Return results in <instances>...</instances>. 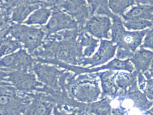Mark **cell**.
Returning a JSON list of instances; mask_svg holds the SVG:
<instances>
[{
  "label": "cell",
  "instance_id": "2",
  "mask_svg": "<svg viewBox=\"0 0 153 115\" xmlns=\"http://www.w3.org/2000/svg\"><path fill=\"white\" fill-rule=\"evenodd\" d=\"M9 32L18 41L23 43L25 47L30 53L34 52L36 48L41 46L45 34L42 29L18 24L9 27Z\"/></svg>",
  "mask_w": 153,
  "mask_h": 115
},
{
  "label": "cell",
  "instance_id": "15",
  "mask_svg": "<svg viewBox=\"0 0 153 115\" xmlns=\"http://www.w3.org/2000/svg\"><path fill=\"white\" fill-rule=\"evenodd\" d=\"M51 105L45 102L36 101L34 103L26 112L29 115H47L51 112Z\"/></svg>",
  "mask_w": 153,
  "mask_h": 115
},
{
  "label": "cell",
  "instance_id": "8",
  "mask_svg": "<svg viewBox=\"0 0 153 115\" xmlns=\"http://www.w3.org/2000/svg\"><path fill=\"white\" fill-rule=\"evenodd\" d=\"M115 74V82L118 88L116 98L118 97L120 100L123 101L125 99L126 95L130 87L137 85L138 72L135 70L129 73L118 72Z\"/></svg>",
  "mask_w": 153,
  "mask_h": 115
},
{
  "label": "cell",
  "instance_id": "18",
  "mask_svg": "<svg viewBox=\"0 0 153 115\" xmlns=\"http://www.w3.org/2000/svg\"><path fill=\"white\" fill-rule=\"evenodd\" d=\"M11 37H9L1 42V56L8 55L14 52L16 49L22 47L21 44L18 41H12Z\"/></svg>",
  "mask_w": 153,
  "mask_h": 115
},
{
  "label": "cell",
  "instance_id": "14",
  "mask_svg": "<svg viewBox=\"0 0 153 115\" xmlns=\"http://www.w3.org/2000/svg\"><path fill=\"white\" fill-rule=\"evenodd\" d=\"M135 0H109V6L113 12L123 16L128 8L135 5Z\"/></svg>",
  "mask_w": 153,
  "mask_h": 115
},
{
  "label": "cell",
  "instance_id": "13",
  "mask_svg": "<svg viewBox=\"0 0 153 115\" xmlns=\"http://www.w3.org/2000/svg\"><path fill=\"white\" fill-rule=\"evenodd\" d=\"M137 78L140 90L146 95L149 100H153V78L146 80L141 72H138Z\"/></svg>",
  "mask_w": 153,
  "mask_h": 115
},
{
  "label": "cell",
  "instance_id": "19",
  "mask_svg": "<svg viewBox=\"0 0 153 115\" xmlns=\"http://www.w3.org/2000/svg\"><path fill=\"white\" fill-rule=\"evenodd\" d=\"M140 47L153 49V27L150 30L148 31L143 40V43Z\"/></svg>",
  "mask_w": 153,
  "mask_h": 115
},
{
  "label": "cell",
  "instance_id": "1",
  "mask_svg": "<svg viewBox=\"0 0 153 115\" xmlns=\"http://www.w3.org/2000/svg\"><path fill=\"white\" fill-rule=\"evenodd\" d=\"M112 26V41L118 46V48L134 52L141 46L143 37L149 29L141 31H127L124 27L123 22L120 18L113 20Z\"/></svg>",
  "mask_w": 153,
  "mask_h": 115
},
{
  "label": "cell",
  "instance_id": "21",
  "mask_svg": "<svg viewBox=\"0 0 153 115\" xmlns=\"http://www.w3.org/2000/svg\"><path fill=\"white\" fill-rule=\"evenodd\" d=\"M138 4L153 5V0H135Z\"/></svg>",
  "mask_w": 153,
  "mask_h": 115
},
{
  "label": "cell",
  "instance_id": "22",
  "mask_svg": "<svg viewBox=\"0 0 153 115\" xmlns=\"http://www.w3.org/2000/svg\"><path fill=\"white\" fill-rule=\"evenodd\" d=\"M145 115H153V107L151 109H149L147 111H146L144 113Z\"/></svg>",
  "mask_w": 153,
  "mask_h": 115
},
{
  "label": "cell",
  "instance_id": "5",
  "mask_svg": "<svg viewBox=\"0 0 153 115\" xmlns=\"http://www.w3.org/2000/svg\"><path fill=\"white\" fill-rule=\"evenodd\" d=\"M33 59L24 49L7 56L1 60V66L12 69H26L33 63Z\"/></svg>",
  "mask_w": 153,
  "mask_h": 115
},
{
  "label": "cell",
  "instance_id": "3",
  "mask_svg": "<svg viewBox=\"0 0 153 115\" xmlns=\"http://www.w3.org/2000/svg\"><path fill=\"white\" fill-rule=\"evenodd\" d=\"M97 85L92 81H81L72 86L71 92L78 100L91 102L96 100L99 97L100 90Z\"/></svg>",
  "mask_w": 153,
  "mask_h": 115
},
{
  "label": "cell",
  "instance_id": "9",
  "mask_svg": "<svg viewBox=\"0 0 153 115\" xmlns=\"http://www.w3.org/2000/svg\"><path fill=\"white\" fill-rule=\"evenodd\" d=\"M125 99L132 101L133 107L141 112H146L153 106V102L148 100L146 95L139 90L137 85L130 87L126 95Z\"/></svg>",
  "mask_w": 153,
  "mask_h": 115
},
{
  "label": "cell",
  "instance_id": "17",
  "mask_svg": "<svg viewBox=\"0 0 153 115\" xmlns=\"http://www.w3.org/2000/svg\"><path fill=\"white\" fill-rule=\"evenodd\" d=\"M123 24L128 30H141L153 26V21L149 20H130L124 21Z\"/></svg>",
  "mask_w": 153,
  "mask_h": 115
},
{
  "label": "cell",
  "instance_id": "6",
  "mask_svg": "<svg viewBox=\"0 0 153 115\" xmlns=\"http://www.w3.org/2000/svg\"><path fill=\"white\" fill-rule=\"evenodd\" d=\"M117 45H114L113 43L110 41H101L100 48L94 56L88 60L82 61L84 65L86 64H92V66H94L101 63H105L108 60L114 57Z\"/></svg>",
  "mask_w": 153,
  "mask_h": 115
},
{
  "label": "cell",
  "instance_id": "16",
  "mask_svg": "<svg viewBox=\"0 0 153 115\" xmlns=\"http://www.w3.org/2000/svg\"><path fill=\"white\" fill-rule=\"evenodd\" d=\"M50 15V12L47 9H42L34 12L28 19L25 22L27 24H43L47 22V20Z\"/></svg>",
  "mask_w": 153,
  "mask_h": 115
},
{
  "label": "cell",
  "instance_id": "20",
  "mask_svg": "<svg viewBox=\"0 0 153 115\" xmlns=\"http://www.w3.org/2000/svg\"><path fill=\"white\" fill-rule=\"evenodd\" d=\"M143 74L145 76L146 79H149V78H151L153 77V59L150 69L147 72H145L143 73Z\"/></svg>",
  "mask_w": 153,
  "mask_h": 115
},
{
  "label": "cell",
  "instance_id": "11",
  "mask_svg": "<svg viewBox=\"0 0 153 115\" xmlns=\"http://www.w3.org/2000/svg\"><path fill=\"white\" fill-rule=\"evenodd\" d=\"M124 21L130 20H149L153 21V5L138 4L123 16Z\"/></svg>",
  "mask_w": 153,
  "mask_h": 115
},
{
  "label": "cell",
  "instance_id": "7",
  "mask_svg": "<svg viewBox=\"0 0 153 115\" xmlns=\"http://www.w3.org/2000/svg\"><path fill=\"white\" fill-rule=\"evenodd\" d=\"M77 23L72 18L62 12H55L45 28L48 34L65 29H76Z\"/></svg>",
  "mask_w": 153,
  "mask_h": 115
},
{
  "label": "cell",
  "instance_id": "12",
  "mask_svg": "<svg viewBox=\"0 0 153 115\" xmlns=\"http://www.w3.org/2000/svg\"><path fill=\"white\" fill-rule=\"evenodd\" d=\"M100 68L110 69L111 70H122L128 71L129 73H132L134 71V68L133 67L129 58L125 60H121L118 58H116L109 63Z\"/></svg>",
  "mask_w": 153,
  "mask_h": 115
},
{
  "label": "cell",
  "instance_id": "4",
  "mask_svg": "<svg viewBox=\"0 0 153 115\" xmlns=\"http://www.w3.org/2000/svg\"><path fill=\"white\" fill-rule=\"evenodd\" d=\"M112 26L109 18L94 16L86 23L84 29L99 39H109L108 34Z\"/></svg>",
  "mask_w": 153,
  "mask_h": 115
},
{
  "label": "cell",
  "instance_id": "10",
  "mask_svg": "<svg viewBox=\"0 0 153 115\" xmlns=\"http://www.w3.org/2000/svg\"><path fill=\"white\" fill-rule=\"evenodd\" d=\"M129 59L134 65L136 71L143 74L148 71L151 66L153 59V52L140 47V49L136 51Z\"/></svg>",
  "mask_w": 153,
  "mask_h": 115
}]
</instances>
